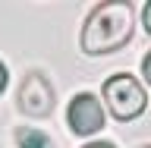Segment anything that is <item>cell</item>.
Instances as JSON below:
<instances>
[{"label":"cell","mask_w":151,"mask_h":148,"mask_svg":"<svg viewBox=\"0 0 151 148\" xmlns=\"http://www.w3.org/2000/svg\"><path fill=\"white\" fill-rule=\"evenodd\" d=\"M132 6L129 3H98L88 13L82 28V51L88 57H104V54H116L120 47L129 44L132 38Z\"/></svg>","instance_id":"obj_1"},{"label":"cell","mask_w":151,"mask_h":148,"mask_svg":"<svg viewBox=\"0 0 151 148\" xmlns=\"http://www.w3.org/2000/svg\"><path fill=\"white\" fill-rule=\"evenodd\" d=\"M104 104L110 107V113L116 120H135L145 113L148 107V95H145V85L129 73H116L104 82Z\"/></svg>","instance_id":"obj_2"},{"label":"cell","mask_w":151,"mask_h":148,"mask_svg":"<svg viewBox=\"0 0 151 148\" xmlns=\"http://www.w3.org/2000/svg\"><path fill=\"white\" fill-rule=\"evenodd\" d=\"M16 104L25 117H35V120H44L54 113V88L41 73H25V79L19 82V95Z\"/></svg>","instance_id":"obj_3"},{"label":"cell","mask_w":151,"mask_h":148,"mask_svg":"<svg viewBox=\"0 0 151 148\" xmlns=\"http://www.w3.org/2000/svg\"><path fill=\"white\" fill-rule=\"evenodd\" d=\"M66 123L76 136H94L98 129H104V107L91 92H82L69 101L66 110Z\"/></svg>","instance_id":"obj_4"},{"label":"cell","mask_w":151,"mask_h":148,"mask_svg":"<svg viewBox=\"0 0 151 148\" xmlns=\"http://www.w3.org/2000/svg\"><path fill=\"white\" fill-rule=\"evenodd\" d=\"M16 145L19 148H54V142L41 129H16Z\"/></svg>","instance_id":"obj_5"},{"label":"cell","mask_w":151,"mask_h":148,"mask_svg":"<svg viewBox=\"0 0 151 148\" xmlns=\"http://www.w3.org/2000/svg\"><path fill=\"white\" fill-rule=\"evenodd\" d=\"M142 22H145V32L151 35V0L145 3V6H142Z\"/></svg>","instance_id":"obj_6"},{"label":"cell","mask_w":151,"mask_h":148,"mask_svg":"<svg viewBox=\"0 0 151 148\" xmlns=\"http://www.w3.org/2000/svg\"><path fill=\"white\" fill-rule=\"evenodd\" d=\"M142 76H145V82L151 85V51L145 54V60H142Z\"/></svg>","instance_id":"obj_7"},{"label":"cell","mask_w":151,"mask_h":148,"mask_svg":"<svg viewBox=\"0 0 151 148\" xmlns=\"http://www.w3.org/2000/svg\"><path fill=\"white\" fill-rule=\"evenodd\" d=\"M6 79H9V76H6V66L0 63V95H3V88H6Z\"/></svg>","instance_id":"obj_8"},{"label":"cell","mask_w":151,"mask_h":148,"mask_svg":"<svg viewBox=\"0 0 151 148\" xmlns=\"http://www.w3.org/2000/svg\"><path fill=\"white\" fill-rule=\"evenodd\" d=\"M85 148H116V145H110V142H88Z\"/></svg>","instance_id":"obj_9"},{"label":"cell","mask_w":151,"mask_h":148,"mask_svg":"<svg viewBox=\"0 0 151 148\" xmlns=\"http://www.w3.org/2000/svg\"><path fill=\"white\" fill-rule=\"evenodd\" d=\"M142 148H151V145H142Z\"/></svg>","instance_id":"obj_10"}]
</instances>
